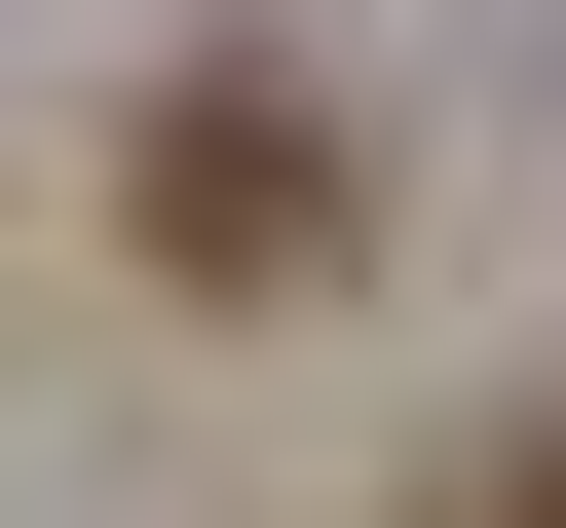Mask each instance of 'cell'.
I'll return each mask as SVG.
<instances>
[{"label": "cell", "mask_w": 566, "mask_h": 528, "mask_svg": "<svg viewBox=\"0 0 566 528\" xmlns=\"http://www.w3.org/2000/svg\"><path fill=\"white\" fill-rule=\"evenodd\" d=\"M416 528H566V415H491V453H453V490H416Z\"/></svg>", "instance_id": "7a4b0ae2"}, {"label": "cell", "mask_w": 566, "mask_h": 528, "mask_svg": "<svg viewBox=\"0 0 566 528\" xmlns=\"http://www.w3.org/2000/svg\"><path fill=\"white\" fill-rule=\"evenodd\" d=\"M151 303H340V264H378V114L303 76V39H227V76H151Z\"/></svg>", "instance_id": "6da1fadb"}]
</instances>
